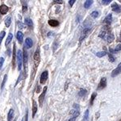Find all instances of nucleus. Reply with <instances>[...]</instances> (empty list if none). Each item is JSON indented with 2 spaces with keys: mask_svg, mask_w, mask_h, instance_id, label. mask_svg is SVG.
I'll return each mask as SVG.
<instances>
[{
  "mask_svg": "<svg viewBox=\"0 0 121 121\" xmlns=\"http://www.w3.org/2000/svg\"><path fill=\"white\" fill-rule=\"evenodd\" d=\"M16 61H17V65H18V69L20 70L22 69V65H23V53L20 50H19L16 53Z\"/></svg>",
  "mask_w": 121,
  "mask_h": 121,
  "instance_id": "f257e3e1",
  "label": "nucleus"
},
{
  "mask_svg": "<svg viewBox=\"0 0 121 121\" xmlns=\"http://www.w3.org/2000/svg\"><path fill=\"white\" fill-rule=\"evenodd\" d=\"M91 31V28H86L83 29V31L82 32V34H81V36L79 38V44H82V42L85 40L86 38L88 36V35L90 34Z\"/></svg>",
  "mask_w": 121,
  "mask_h": 121,
  "instance_id": "f03ea898",
  "label": "nucleus"
},
{
  "mask_svg": "<svg viewBox=\"0 0 121 121\" xmlns=\"http://www.w3.org/2000/svg\"><path fill=\"white\" fill-rule=\"evenodd\" d=\"M46 91H47V87L45 86L44 88L42 91V94L39 96V104H40V107H42L43 105V103L44 101V98H45V94H46Z\"/></svg>",
  "mask_w": 121,
  "mask_h": 121,
  "instance_id": "7ed1b4c3",
  "label": "nucleus"
},
{
  "mask_svg": "<svg viewBox=\"0 0 121 121\" xmlns=\"http://www.w3.org/2000/svg\"><path fill=\"white\" fill-rule=\"evenodd\" d=\"M121 73V62L118 65V66L112 72V78H115L116 77L117 75H119L120 73Z\"/></svg>",
  "mask_w": 121,
  "mask_h": 121,
  "instance_id": "20e7f679",
  "label": "nucleus"
},
{
  "mask_svg": "<svg viewBox=\"0 0 121 121\" xmlns=\"http://www.w3.org/2000/svg\"><path fill=\"white\" fill-rule=\"evenodd\" d=\"M48 73L47 70L45 71H44L43 73H41V76H40V83L41 84H44L45 83V82L47 81V79H48Z\"/></svg>",
  "mask_w": 121,
  "mask_h": 121,
  "instance_id": "39448f33",
  "label": "nucleus"
},
{
  "mask_svg": "<svg viewBox=\"0 0 121 121\" xmlns=\"http://www.w3.org/2000/svg\"><path fill=\"white\" fill-rule=\"evenodd\" d=\"M106 86H107V78H103L100 80V82L99 84L98 90L104 89Z\"/></svg>",
  "mask_w": 121,
  "mask_h": 121,
  "instance_id": "423d86ee",
  "label": "nucleus"
},
{
  "mask_svg": "<svg viewBox=\"0 0 121 121\" xmlns=\"http://www.w3.org/2000/svg\"><path fill=\"white\" fill-rule=\"evenodd\" d=\"M23 65H24V69H25V70H26L27 64H28V52H27L26 49H25V48H23Z\"/></svg>",
  "mask_w": 121,
  "mask_h": 121,
  "instance_id": "0eeeda50",
  "label": "nucleus"
},
{
  "mask_svg": "<svg viewBox=\"0 0 121 121\" xmlns=\"http://www.w3.org/2000/svg\"><path fill=\"white\" fill-rule=\"evenodd\" d=\"M9 11V8L7 5L5 4H2L0 6V14L1 15H5Z\"/></svg>",
  "mask_w": 121,
  "mask_h": 121,
  "instance_id": "6e6552de",
  "label": "nucleus"
},
{
  "mask_svg": "<svg viewBox=\"0 0 121 121\" xmlns=\"http://www.w3.org/2000/svg\"><path fill=\"white\" fill-rule=\"evenodd\" d=\"M37 103H36V102L35 100L32 101V118H34L35 116H36V112H37Z\"/></svg>",
  "mask_w": 121,
  "mask_h": 121,
  "instance_id": "1a4fd4ad",
  "label": "nucleus"
},
{
  "mask_svg": "<svg viewBox=\"0 0 121 121\" xmlns=\"http://www.w3.org/2000/svg\"><path fill=\"white\" fill-rule=\"evenodd\" d=\"M13 55H12V66L13 68L15 67V61H16V48H15V44H14V46H13Z\"/></svg>",
  "mask_w": 121,
  "mask_h": 121,
  "instance_id": "9d476101",
  "label": "nucleus"
},
{
  "mask_svg": "<svg viewBox=\"0 0 121 121\" xmlns=\"http://www.w3.org/2000/svg\"><path fill=\"white\" fill-rule=\"evenodd\" d=\"M33 59L35 60V61H36V63H38V62L40 61V48H37V49L35 52L34 56H33Z\"/></svg>",
  "mask_w": 121,
  "mask_h": 121,
  "instance_id": "9b49d317",
  "label": "nucleus"
},
{
  "mask_svg": "<svg viewBox=\"0 0 121 121\" xmlns=\"http://www.w3.org/2000/svg\"><path fill=\"white\" fill-rule=\"evenodd\" d=\"M14 116H15V111L13 109H10L8 114H7V121H12L13 118H14Z\"/></svg>",
  "mask_w": 121,
  "mask_h": 121,
  "instance_id": "f8f14e48",
  "label": "nucleus"
},
{
  "mask_svg": "<svg viewBox=\"0 0 121 121\" xmlns=\"http://www.w3.org/2000/svg\"><path fill=\"white\" fill-rule=\"evenodd\" d=\"M112 9L113 11H115V12H116V13H120V11H121L120 6L117 4V3H113L112 5Z\"/></svg>",
  "mask_w": 121,
  "mask_h": 121,
  "instance_id": "ddd939ff",
  "label": "nucleus"
},
{
  "mask_svg": "<svg viewBox=\"0 0 121 121\" xmlns=\"http://www.w3.org/2000/svg\"><path fill=\"white\" fill-rule=\"evenodd\" d=\"M33 42L31 38H26V40H25V46L28 48H31L32 47Z\"/></svg>",
  "mask_w": 121,
  "mask_h": 121,
  "instance_id": "4468645a",
  "label": "nucleus"
},
{
  "mask_svg": "<svg viewBox=\"0 0 121 121\" xmlns=\"http://www.w3.org/2000/svg\"><path fill=\"white\" fill-rule=\"evenodd\" d=\"M112 22V14H109L104 19V23H106L107 25H110L111 23Z\"/></svg>",
  "mask_w": 121,
  "mask_h": 121,
  "instance_id": "2eb2a0df",
  "label": "nucleus"
},
{
  "mask_svg": "<svg viewBox=\"0 0 121 121\" xmlns=\"http://www.w3.org/2000/svg\"><path fill=\"white\" fill-rule=\"evenodd\" d=\"M16 38H17V40H18V41L19 44H22V42H23V34L21 32H17V34H16Z\"/></svg>",
  "mask_w": 121,
  "mask_h": 121,
  "instance_id": "dca6fc26",
  "label": "nucleus"
},
{
  "mask_svg": "<svg viewBox=\"0 0 121 121\" xmlns=\"http://www.w3.org/2000/svg\"><path fill=\"white\" fill-rule=\"evenodd\" d=\"M48 24L51 27H56L59 25V22L56 19H50V20H48Z\"/></svg>",
  "mask_w": 121,
  "mask_h": 121,
  "instance_id": "f3484780",
  "label": "nucleus"
},
{
  "mask_svg": "<svg viewBox=\"0 0 121 121\" xmlns=\"http://www.w3.org/2000/svg\"><path fill=\"white\" fill-rule=\"evenodd\" d=\"M24 23H25V24H26L28 27H29L30 28H32L33 23H32V20L31 19L26 18V19H25V20H24Z\"/></svg>",
  "mask_w": 121,
  "mask_h": 121,
  "instance_id": "a211bd4d",
  "label": "nucleus"
},
{
  "mask_svg": "<svg viewBox=\"0 0 121 121\" xmlns=\"http://www.w3.org/2000/svg\"><path fill=\"white\" fill-rule=\"evenodd\" d=\"M12 38H13V35L11 34V33H9L8 36H7V40H6V42H5V45L6 46H7L10 44V43H11V41L12 40Z\"/></svg>",
  "mask_w": 121,
  "mask_h": 121,
  "instance_id": "6ab92c4d",
  "label": "nucleus"
},
{
  "mask_svg": "<svg viewBox=\"0 0 121 121\" xmlns=\"http://www.w3.org/2000/svg\"><path fill=\"white\" fill-rule=\"evenodd\" d=\"M109 51H110V52H119V51H121V44H118L115 49H113V48H109Z\"/></svg>",
  "mask_w": 121,
  "mask_h": 121,
  "instance_id": "aec40b11",
  "label": "nucleus"
},
{
  "mask_svg": "<svg viewBox=\"0 0 121 121\" xmlns=\"http://www.w3.org/2000/svg\"><path fill=\"white\" fill-rule=\"evenodd\" d=\"M92 3H93L92 0H87V1H86L85 3H84V7L86 8V9H88L89 7L92 5Z\"/></svg>",
  "mask_w": 121,
  "mask_h": 121,
  "instance_id": "412c9836",
  "label": "nucleus"
},
{
  "mask_svg": "<svg viewBox=\"0 0 121 121\" xmlns=\"http://www.w3.org/2000/svg\"><path fill=\"white\" fill-rule=\"evenodd\" d=\"M11 16H8L7 17V19H5V25L7 28H9L10 25H11Z\"/></svg>",
  "mask_w": 121,
  "mask_h": 121,
  "instance_id": "4be33fe9",
  "label": "nucleus"
},
{
  "mask_svg": "<svg viewBox=\"0 0 121 121\" xmlns=\"http://www.w3.org/2000/svg\"><path fill=\"white\" fill-rule=\"evenodd\" d=\"M87 93V91L86 89H83L82 88L81 90H80V91L78 92V96L80 97H84V95H86Z\"/></svg>",
  "mask_w": 121,
  "mask_h": 121,
  "instance_id": "5701e85b",
  "label": "nucleus"
},
{
  "mask_svg": "<svg viewBox=\"0 0 121 121\" xmlns=\"http://www.w3.org/2000/svg\"><path fill=\"white\" fill-rule=\"evenodd\" d=\"M114 39H115V37H114V35L113 34H109L108 36H107V42L108 43H112L113 40H114Z\"/></svg>",
  "mask_w": 121,
  "mask_h": 121,
  "instance_id": "b1692460",
  "label": "nucleus"
},
{
  "mask_svg": "<svg viewBox=\"0 0 121 121\" xmlns=\"http://www.w3.org/2000/svg\"><path fill=\"white\" fill-rule=\"evenodd\" d=\"M107 52L106 51H102V52H97L95 55H96L98 57H103V56H106L107 55Z\"/></svg>",
  "mask_w": 121,
  "mask_h": 121,
  "instance_id": "393cba45",
  "label": "nucleus"
},
{
  "mask_svg": "<svg viewBox=\"0 0 121 121\" xmlns=\"http://www.w3.org/2000/svg\"><path fill=\"white\" fill-rule=\"evenodd\" d=\"M97 96V93H93L92 94V95H91V101H90V105H93V103H94V100H95V97Z\"/></svg>",
  "mask_w": 121,
  "mask_h": 121,
  "instance_id": "a878e982",
  "label": "nucleus"
},
{
  "mask_svg": "<svg viewBox=\"0 0 121 121\" xmlns=\"http://www.w3.org/2000/svg\"><path fill=\"white\" fill-rule=\"evenodd\" d=\"M89 118V110H86L84 113V116H83V121H88Z\"/></svg>",
  "mask_w": 121,
  "mask_h": 121,
  "instance_id": "bb28decb",
  "label": "nucleus"
},
{
  "mask_svg": "<svg viewBox=\"0 0 121 121\" xmlns=\"http://www.w3.org/2000/svg\"><path fill=\"white\" fill-rule=\"evenodd\" d=\"M91 16L92 17V18H94V19H96L97 17L99 16V12H98V11H93V12H91Z\"/></svg>",
  "mask_w": 121,
  "mask_h": 121,
  "instance_id": "cd10ccee",
  "label": "nucleus"
},
{
  "mask_svg": "<svg viewBox=\"0 0 121 121\" xmlns=\"http://www.w3.org/2000/svg\"><path fill=\"white\" fill-rule=\"evenodd\" d=\"M105 36H106V31H101L100 33H99V37L104 39Z\"/></svg>",
  "mask_w": 121,
  "mask_h": 121,
  "instance_id": "c85d7f7f",
  "label": "nucleus"
},
{
  "mask_svg": "<svg viewBox=\"0 0 121 121\" xmlns=\"http://www.w3.org/2000/svg\"><path fill=\"white\" fill-rule=\"evenodd\" d=\"M5 35H6V32H4V31H3V32H0V45H1L2 40H3V39L4 38Z\"/></svg>",
  "mask_w": 121,
  "mask_h": 121,
  "instance_id": "c756f323",
  "label": "nucleus"
},
{
  "mask_svg": "<svg viewBox=\"0 0 121 121\" xmlns=\"http://www.w3.org/2000/svg\"><path fill=\"white\" fill-rule=\"evenodd\" d=\"M7 75H4V78H3V82H2V86H1V89L2 90H3V87H4L5 83H6V82H7Z\"/></svg>",
  "mask_w": 121,
  "mask_h": 121,
  "instance_id": "7c9ffc66",
  "label": "nucleus"
},
{
  "mask_svg": "<svg viewBox=\"0 0 121 121\" xmlns=\"http://www.w3.org/2000/svg\"><path fill=\"white\" fill-rule=\"evenodd\" d=\"M107 55H108V57H109V61H111V62L115 61V57L112 56V53H107Z\"/></svg>",
  "mask_w": 121,
  "mask_h": 121,
  "instance_id": "2f4dec72",
  "label": "nucleus"
},
{
  "mask_svg": "<svg viewBox=\"0 0 121 121\" xmlns=\"http://www.w3.org/2000/svg\"><path fill=\"white\" fill-rule=\"evenodd\" d=\"M111 2H112V0H103L102 1V4L103 5H108L111 3Z\"/></svg>",
  "mask_w": 121,
  "mask_h": 121,
  "instance_id": "473e14b6",
  "label": "nucleus"
},
{
  "mask_svg": "<svg viewBox=\"0 0 121 121\" xmlns=\"http://www.w3.org/2000/svg\"><path fill=\"white\" fill-rule=\"evenodd\" d=\"M3 63H4V58H3V57H0V69H1L2 67H3Z\"/></svg>",
  "mask_w": 121,
  "mask_h": 121,
  "instance_id": "72a5a7b5",
  "label": "nucleus"
},
{
  "mask_svg": "<svg viewBox=\"0 0 121 121\" xmlns=\"http://www.w3.org/2000/svg\"><path fill=\"white\" fill-rule=\"evenodd\" d=\"M28 109H26V114H25L24 121H28Z\"/></svg>",
  "mask_w": 121,
  "mask_h": 121,
  "instance_id": "f704fd0d",
  "label": "nucleus"
},
{
  "mask_svg": "<svg viewBox=\"0 0 121 121\" xmlns=\"http://www.w3.org/2000/svg\"><path fill=\"white\" fill-rule=\"evenodd\" d=\"M75 0H69V5L70 6V7H72L73 4H74V3H75Z\"/></svg>",
  "mask_w": 121,
  "mask_h": 121,
  "instance_id": "c9c22d12",
  "label": "nucleus"
},
{
  "mask_svg": "<svg viewBox=\"0 0 121 121\" xmlns=\"http://www.w3.org/2000/svg\"><path fill=\"white\" fill-rule=\"evenodd\" d=\"M54 3H59V4H61V3H63V1L62 0H58V1H53Z\"/></svg>",
  "mask_w": 121,
  "mask_h": 121,
  "instance_id": "e433bc0d",
  "label": "nucleus"
},
{
  "mask_svg": "<svg viewBox=\"0 0 121 121\" xmlns=\"http://www.w3.org/2000/svg\"><path fill=\"white\" fill-rule=\"evenodd\" d=\"M18 25H19V27H20L19 28H23V25L21 23V22H18Z\"/></svg>",
  "mask_w": 121,
  "mask_h": 121,
  "instance_id": "4c0bfd02",
  "label": "nucleus"
},
{
  "mask_svg": "<svg viewBox=\"0 0 121 121\" xmlns=\"http://www.w3.org/2000/svg\"><path fill=\"white\" fill-rule=\"evenodd\" d=\"M53 46H54V48H53V51H55V50H56V48H57V47H56V41H55V42H54V44H53Z\"/></svg>",
  "mask_w": 121,
  "mask_h": 121,
  "instance_id": "58836bf2",
  "label": "nucleus"
},
{
  "mask_svg": "<svg viewBox=\"0 0 121 121\" xmlns=\"http://www.w3.org/2000/svg\"><path fill=\"white\" fill-rule=\"evenodd\" d=\"M119 41L121 42V31H120V38H119Z\"/></svg>",
  "mask_w": 121,
  "mask_h": 121,
  "instance_id": "ea45409f",
  "label": "nucleus"
},
{
  "mask_svg": "<svg viewBox=\"0 0 121 121\" xmlns=\"http://www.w3.org/2000/svg\"><path fill=\"white\" fill-rule=\"evenodd\" d=\"M119 121H121V119H120V120H119Z\"/></svg>",
  "mask_w": 121,
  "mask_h": 121,
  "instance_id": "a19ab883",
  "label": "nucleus"
}]
</instances>
